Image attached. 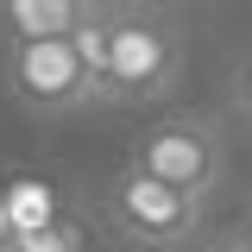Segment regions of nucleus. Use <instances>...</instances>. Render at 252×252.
<instances>
[{
  "mask_svg": "<svg viewBox=\"0 0 252 252\" xmlns=\"http://www.w3.org/2000/svg\"><path fill=\"white\" fill-rule=\"evenodd\" d=\"M183 76V38L158 13L107 6V101H164Z\"/></svg>",
  "mask_w": 252,
  "mask_h": 252,
  "instance_id": "1",
  "label": "nucleus"
},
{
  "mask_svg": "<svg viewBox=\"0 0 252 252\" xmlns=\"http://www.w3.org/2000/svg\"><path fill=\"white\" fill-rule=\"evenodd\" d=\"M107 220L120 227L126 240H139V246L177 252V246H189V240L202 233V202H189V195L152 183V177H139V170H120V177L107 183Z\"/></svg>",
  "mask_w": 252,
  "mask_h": 252,
  "instance_id": "4",
  "label": "nucleus"
},
{
  "mask_svg": "<svg viewBox=\"0 0 252 252\" xmlns=\"http://www.w3.org/2000/svg\"><path fill=\"white\" fill-rule=\"evenodd\" d=\"M240 252H252V220H246V233H240Z\"/></svg>",
  "mask_w": 252,
  "mask_h": 252,
  "instance_id": "8",
  "label": "nucleus"
},
{
  "mask_svg": "<svg viewBox=\"0 0 252 252\" xmlns=\"http://www.w3.org/2000/svg\"><path fill=\"white\" fill-rule=\"evenodd\" d=\"M94 6L82 0H0V32L6 44H63L89 26Z\"/></svg>",
  "mask_w": 252,
  "mask_h": 252,
  "instance_id": "5",
  "label": "nucleus"
},
{
  "mask_svg": "<svg viewBox=\"0 0 252 252\" xmlns=\"http://www.w3.org/2000/svg\"><path fill=\"white\" fill-rule=\"evenodd\" d=\"M189 252H240V246H227V240H202V246H189Z\"/></svg>",
  "mask_w": 252,
  "mask_h": 252,
  "instance_id": "7",
  "label": "nucleus"
},
{
  "mask_svg": "<svg viewBox=\"0 0 252 252\" xmlns=\"http://www.w3.org/2000/svg\"><path fill=\"white\" fill-rule=\"evenodd\" d=\"M0 82L6 94L26 107V114H76V107H94L101 89H94L89 63L76 57V44H6L0 57Z\"/></svg>",
  "mask_w": 252,
  "mask_h": 252,
  "instance_id": "3",
  "label": "nucleus"
},
{
  "mask_svg": "<svg viewBox=\"0 0 252 252\" xmlns=\"http://www.w3.org/2000/svg\"><path fill=\"white\" fill-rule=\"evenodd\" d=\"M240 107H246V120H252V69L240 76Z\"/></svg>",
  "mask_w": 252,
  "mask_h": 252,
  "instance_id": "6",
  "label": "nucleus"
},
{
  "mask_svg": "<svg viewBox=\"0 0 252 252\" xmlns=\"http://www.w3.org/2000/svg\"><path fill=\"white\" fill-rule=\"evenodd\" d=\"M220 164H227V145H220V126L208 114H170V120L145 126L126 158V170L177 189L189 202H208V189L220 183Z\"/></svg>",
  "mask_w": 252,
  "mask_h": 252,
  "instance_id": "2",
  "label": "nucleus"
}]
</instances>
